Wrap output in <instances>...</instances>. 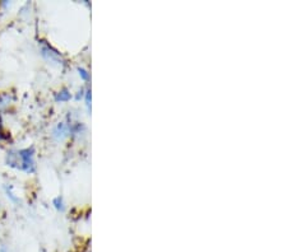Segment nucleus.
Here are the masks:
<instances>
[{"instance_id": "f03ea898", "label": "nucleus", "mask_w": 287, "mask_h": 252, "mask_svg": "<svg viewBox=\"0 0 287 252\" xmlns=\"http://www.w3.org/2000/svg\"><path fill=\"white\" fill-rule=\"evenodd\" d=\"M78 70H79V74H81V75H82V78H83V79H84V81H87V79H89V78H90V75H89V74H87V71H86V70H84V69H81V68H79V69H78Z\"/></svg>"}, {"instance_id": "f257e3e1", "label": "nucleus", "mask_w": 287, "mask_h": 252, "mask_svg": "<svg viewBox=\"0 0 287 252\" xmlns=\"http://www.w3.org/2000/svg\"><path fill=\"white\" fill-rule=\"evenodd\" d=\"M71 98V93H68V91L67 89H64V91H61L60 93L58 94V97H56V99L58 101H67V99Z\"/></svg>"}, {"instance_id": "7ed1b4c3", "label": "nucleus", "mask_w": 287, "mask_h": 252, "mask_svg": "<svg viewBox=\"0 0 287 252\" xmlns=\"http://www.w3.org/2000/svg\"><path fill=\"white\" fill-rule=\"evenodd\" d=\"M90 102H91V92L87 93V106H90Z\"/></svg>"}]
</instances>
